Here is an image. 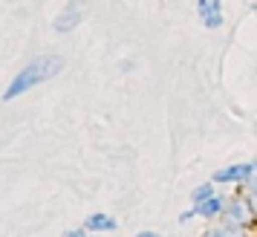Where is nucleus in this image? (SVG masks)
<instances>
[{"label": "nucleus", "instance_id": "f257e3e1", "mask_svg": "<svg viewBox=\"0 0 257 237\" xmlns=\"http://www.w3.org/2000/svg\"><path fill=\"white\" fill-rule=\"evenodd\" d=\"M61 70H64V58H58V55H41V58L29 61L24 70L15 75V81H9V87L3 90V101H12L18 95H24L26 90L55 78Z\"/></svg>", "mask_w": 257, "mask_h": 237}, {"label": "nucleus", "instance_id": "f03ea898", "mask_svg": "<svg viewBox=\"0 0 257 237\" xmlns=\"http://www.w3.org/2000/svg\"><path fill=\"white\" fill-rule=\"evenodd\" d=\"M222 214L228 220L225 225H234L237 231H243V225L254 217V208H251V200H234V202H225Z\"/></svg>", "mask_w": 257, "mask_h": 237}, {"label": "nucleus", "instance_id": "7ed1b4c3", "mask_svg": "<svg viewBox=\"0 0 257 237\" xmlns=\"http://www.w3.org/2000/svg\"><path fill=\"white\" fill-rule=\"evenodd\" d=\"M81 18H84V6H81V0H70V6L64 9V12L55 18V32H61V35H67V32H72L75 26L81 24Z\"/></svg>", "mask_w": 257, "mask_h": 237}, {"label": "nucleus", "instance_id": "20e7f679", "mask_svg": "<svg viewBox=\"0 0 257 237\" xmlns=\"http://www.w3.org/2000/svg\"><path fill=\"white\" fill-rule=\"evenodd\" d=\"M199 24L205 29H220L222 26V3L220 0H197Z\"/></svg>", "mask_w": 257, "mask_h": 237}, {"label": "nucleus", "instance_id": "39448f33", "mask_svg": "<svg viewBox=\"0 0 257 237\" xmlns=\"http://www.w3.org/2000/svg\"><path fill=\"white\" fill-rule=\"evenodd\" d=\"M254 174V162H240V165H228V168H220L214 177H211V182H245V179Z\"/></svg>", "mask_w": 257, "mask_h": 237}, {"label": "nucleus", "instance_id": "423d86ee", "mask_svg": "<svg viewBox=\"0 0 257 237\" xmlns=\"http://www.w3.org/2000/svg\"><path fill=\"white\" fill-rule=\"evenodd\" d=\"M197 208L199 217H208V220H214L217 214H222V208H225V200L222 197H217V194H211L205 202H199V205H194Z\"/></svg>", "mask_w": 257, "mask_h": 237}, {"label": "nucleus", "instance_id": "0eeeda50", "mask_svg": "<svg viewBox=\"0 0 257 237\" xmlns=\"http://www.w3.org/2000/svg\"><path fill=\"white\" fill-rule=\"evenodd\" d=\"M87 228H90V231H113V228H116V220H113L110 214H93V217L87 220Z\"/></svg>", "mask_w": 257, "mask_h": 237}, {"label": "nucleus", "instance_id": "6e6552de", "mask_svg": "<svg viewBox=\"0 0 257 237\" xmlns=\"http://www.w3.org/2000/svg\"><path fill=\"white\" fill-rule=\"evenodd\" d=\"M214 194V185L211 182H205V185H199V188H194V194H191V200H194V205H199V202H205Z\"/></svg>", "mask_w": 257, "mask_h": 237}, {"label": "nucleus", "instance_id": "1a4fd4ad", "mask_svg": "<svg viewBox=\"0 0 257 237\" xmlns=\"http://www.w3.org/2000/svg\"><path fill=\"white\" fill-rule=\"evenodd\" d=\"M248 200H251V208H254V214H257V188L248 194Z\"/></svg>", "mask_w": 257, "mask_h": 237}]
</instances>
